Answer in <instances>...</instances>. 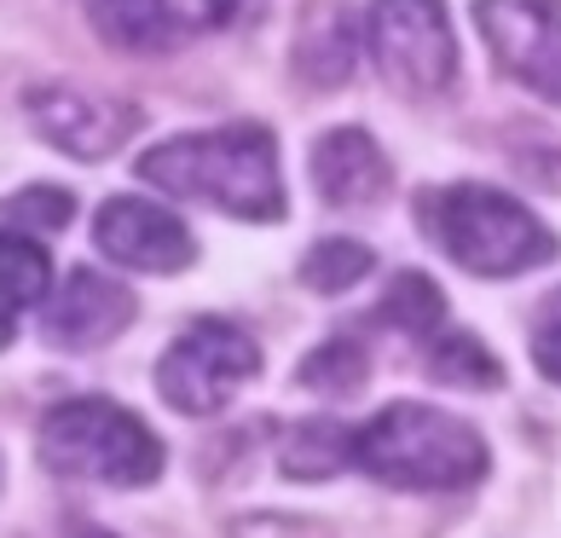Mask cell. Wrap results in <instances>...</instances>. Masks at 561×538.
<instances>
[{
  "label": "cell",
  "instance_id": "1",
  "mask_svg": "<svg viewBox=\"0 0 561 538\" xmlns=\"http://www.w3.org/2000/svg\"><path fill=\"white\" fill-rule=\"evenodd\" d=\"M139 180L169 197L215 203L232 220H255V226H273L289 215L278 139L266 122H226V128L162 139L139 157Z\"/></svg>",
  "mask_w": 561,
  "mask_h": 538
},
{
  "label": "cell",
  "instance_id": "2",
  "mask_svg": "<svg viewBox=\"0 0 561 538\" xmlns=\"http://www.w3.org/2000/svg\"><path fill=\"white\" fill-rule=\"evenodd\" d=\"M417 226L434 250L474 278H522L550 266L561 250V238L522 197L497 192V185H474V180L417 192Z\"/></svg>",
  "mask_w": 561,
  "mask_h": 538
},
{
  "label": "cell",
  "instance_id": "3",
  "mask_svg": "<svg viewBox=\"0 0 561 538\" xmlns=\"http://www.w3.org/2000/svg\"><path fill=\"white\" fill-rule=\"evenodd\" d=\"M353 463L400 492H463L486 481L492 451L469 417L423 400H393L365 428H353Z\"/></svg>",
  "mask_w": 561,
  "mask_h": 538
},
{
  "label": "cell",
  "instance_id": "4",
  "mask_svg": "<svg viewBox=\"0 0 561 538\" xmlns=\"http://www.w3.org/2000/svg\"><path fill=\"white\" fill-rule=\"evenodd\" d=\"M41 463L65 481H93V487H151L162 474V440L151 423H139L128 405H116L105 394H76L58 400L53 411H41L35 428Z\"/></svg>",
  "mask_w": 561,
  "mask_h": 538
},
{
  "label": "cell",
  "instance_id": "5",
  "mask_svg": "<svg viewBox=\"0 0 561 538\" xmlns=\"http://www.w3.org/2000/svg\"><path fill=\"white\" fill-rule=\"evenodd\" d=\"M261 347L243 324L232 319H197L169 342L157 359V394L169 400L180 417H215L243 382H255Z\"/></svg>",
  "mask_w": 561,
  "mask_h": 538
},
{
  "label": "cell",
  "instance_id": "6",
  "mask_svg": "<svg viewBox=\"0 0 561 538\" xmlns=\"http://www.w3.org/2000/svg\"><path fill=\"white\" fill-rule=\"evenodd\" d=\"M365 41L393 93L434 99L457 81V35L446 0H370Z\"/></svg>",
  "mask_w": 561,
  "mask_h": 538
},
{
  "label": "cell",
  "instance_id": "7",
  "mask_svg": "<svg viewBox=\"0 0 561 538\" xmlns=\"http://www.w3.org/2000/svg\"><path fill=\"white\" fill-rule=\"evenodd\" d=\"M474 30L510 81L561 105V0H474Z\"/></svg>",
  "mask_w": 561,
  "mask_h": 538
},
{
  "label": "cell",
  "instance_id": "8",
  "mask_svg": "<svg viewBox=\"0 0 561 538\" xmlns=\"http://www.w3.org/2000/svg\"><path fill=\"white\" fill-rule=\"evenodd\" d=\"M24 116L30 128L58 145L65 157H81V162H99L122 151L134 134H139V111L122 105V99H99V93H81L70 81H35L24 93Z\"/></svg>",
  "mask_w": 561,
  "mask_h": 538
},
{
  "label": "cell",
  "instance_id": "9",
  "mask_svg": "<svg viewBox=\"0 0 561 538\" xmlns=\"http://www.w3.org/2000/svg\"><path fill=\"white\" fill-rule=\"evenodd\" d=\"M93 243L99 255L116 261V266H134V273H185L197 261V238L174 209H162L151 197H105L99 203V220H93Z\"/></svg>",
  "mask_w": 561,
  "mask_h": 538
},
{
  "label": "cell",
  "instance_id": "10",
  "mask_svg": "<svg viewBox=\"0 0 561 538\" xmlns=\"http://www.w3.org/2000/svg\"><path fill=\"white\" fill-rule=\"evenodd\" d=\"M134 307L139 301L128 284L93 273V266H76L41 313V342L58 347V354H93L134 324Z\"/></svg>",
  "mask_w": 561,
  "mask_h": 538
},
{
  "label": "cell",
  "instance_id": "11",
  "mask_svg": "<svg viewBox=\"0 0 561 538\" xmlns=\"http://www.w3.org/2000/svg\"><path fill=\"white\" fill-rule=\"evenodd\" d=\"M307 169H313V192L330 203V209H370V203H382L388 185H393L382 145L365 128H353V122H342V128L313 139Z\"/></svg>",
  "mask_w": 561,
  "mask_h": 538
},
{
  "label": "cell",
  "instance_id": "12",
  "mask_svg": "<svg viewBox=\"0 0 561 538\" xmlns=\"http://www.w3.org/2000/svg\"><path fill=\"white\" fill-rule=\"evenodd\" d=\"M53 289V261L30 232H0V347H12L18 324H24L30 307L47 301Z\"/></svg>",
  "mask_w": 561,
  "mask_h": 538
},
{
  "label": "cell",
  "instance_id": "13",
  "mask_svg": "<svg viewBox=\"0 0 561 538\" xmlns=\"http://www.w3.org/2000/svg\"><path fill=\"white\" fill-rule=\"evenodd\" d=\"M296 70L313 81V88H342L347 70H353V30H347V12L336 0H319L307 7L301 18V35H296Z\"/></svg>",
  "mask_w": 561,
  "mask_h": 538
},
{
  "label": "cell",
  "instance_id": "14",
  "mask_svg": "<svg viewBox=\"0 0 561 538\" xmlns=\"http://www.w3.org/2000/svg\"><path fill=\"white\" fill-rule=\"evenodd\" d=\"M347 463H353V428H342L336 417H307L284 434L278 469L289 481H330Z\"/></svg>",
  "mask_w": 561,
  "mask_h": 538
},
{
  "label": "cell",
  "instance_id": "15",
  "mask_svg": "<svg viewBox=\"0 0 561 538\" xmlns=\"http://www.w3.org/2000/svg\"><path fill=\"white\" fill-rule=\"evenodd\" d=\"M88 24L111 41V47H162L174 30V7L169 0H81Z\"/></svg>",
  "mask_w": 561,
  "mask_h": 538
},
{
  "label": "cell",
  "instance_id": "16",
  "mask_svg": "<svg viewBox=\"0 0 561 538\" xmlns=\"http://www.w3.org/2000/svg\"><path fill=\"white\" fill-rule=\"evenodd\" d=\"M428 377L446 382V388H504V365H497V354L481 336L446 330V336L428 347Z\"/></svg>",
  "mask_w": 561,
  "mask_h": 538
},
{
  "label": "cell",
  "instance_id": "17",
  "mask_svg": "<svg viewBox=\"0 0 561 538\" xmlns=\"http://www.w3.org/2000/svg\"><path fill=\"white\" fill-rule=\"evenodd\" d=\"M377 319L388 330H405V336H428V330L446 319V296L428 273H393L382 301H377Z\"/></svg>",
  "mask_w": 561,
  "mask_h": 538
},
{
  "label": "cell",
  "instance_id": "18",
  "mask_svg": "<svg viewBox=\"0 0 561 538\" xmlns=\"http://www.w3.org/2000/svg\"><path fill=\"white\" fill-rule=\"evenodd\" d=\"M370 266H377L370 243H359V238H319L313 250L301 255V284L319 289V296H342V289H353L359 278H370Z\"/></svg>",
  "mask_w": 561,
  "mask_h": 538
},
{
  "label": "cell",
  "instance_id": "19",
  "mask_svg": "<svg viewBox=\"0 0 561 538\" xmlns=\"http://www.w3.org/2000/svg\"><path fill=\"white\" fill-rule=\"evenodd\" d=\"M365 377H370V359H365V347L347 342V336L319 342L313 354H307V365H301V388L330 394V400H353L365 388Z\"/></svg>",
  "mask_w": 561,
  "mask_h": 538
},
{
  "label": "cell",
  "instance_id": "20",
  "mask_svg": "<svg viewBox=\"0 0 561 538\" xmlns=\"http://www.w3.org/2000/svg\"><path fill=\"white\" fill-rule=\"evenodd\" d=\"M12 226L24 232V226H41V232H65L70 215H76V197L65 192V185H30V192H18L7 203Z\"/></svg>",
  "mask_w": 561,
  "mask_h": 538
},
{
  "label": "cell",
  "instance_id": "21",
  "mask_svg": "<svg viewBox=\"0 0 561 538\" xmlns=\"http://www.w3.org/2000/svg\"><path fill=\"white\" fill-rule=\"evenodd\" d=\"M533 365H538V377L561 382V296H550L545 313L533 319Z\"/></svg>",
  "mask_w": 561,
  "mask_h": 538
}]
</instances>
